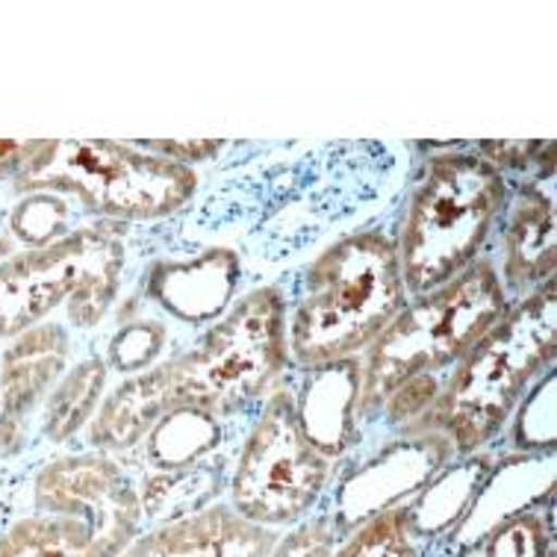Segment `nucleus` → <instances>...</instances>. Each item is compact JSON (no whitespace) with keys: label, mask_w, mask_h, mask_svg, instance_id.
Listing matches in <instances>:
<instances>
[{"label":"nucleus","mask_w":557,"mask_h":557,"mask_svg":"<svg viewBox=\"0 0 557 557\" xmlns=\"http://www.w3.org/2000/svg\"><path fill=\"white\" fill-rule=\"evenodd\" d=\"M331 475L334 460L307 440L295 393L277 386L236 455L227 505L253 525L293 528L313 513Z\"/></svg>","instance_id":"obj_8"},{"label":"nucleus","mask_w":557,"mask_h":557,"mask_svg":"<svg viewBox=\"0 0 557 557\" xmlns=\"http://www.w3.org/2000/svg\"><path fill=\"white\" fill-rule=\"evenodd\" d=\"M336 525L331 517L305 519L286 537H277L269 557H331L336 548Z\"/></svg>","instance_id":"obj_28"},{"label":"nucleus","mask_w":557,"mask_h":557,"mask_svg":"<svg viewBox=\"0 0 557 557\" xmlns=\"http://www.w3.org/2000/svg\"><path fill=\"white\" fill-rule=\"evenodd\" d=\"M505 313L507 293L490 260H475L455 281L405 307L360 363L357 416L381 410L410 377L460 363Z\"/></svg>","instance_id":"obj_4"},{"label":"nucleus","mask_w":557,"mask_h":557,"mask_svg":"<svg viewBox=\"0 0 557 557\" xmlns=\"http://www.w3.org/2000/svg\"><path fill=\"white\" fill-rule=\"evenodd\" d=\"M224 463L201 460L177 472H148L139 484L145 522H172L207 507L222 490Z\"/></svg>","instance_id":"obj_21"},{"label":"nucleus","mask_w":557,"mask_h":557,"mask_svg":"<svg viewBox=\"0 0 557 557\" xmlns=\"http://www.w3.org/2000/svg\"><path fill=\"white\" fill-rule=\"evenodd\" d=\"M0 257H12V243L7 236H0Z\"/></svg>","instance_id":"obj_32"},{"label":"nucleus","mask_w":557,"mask_h":557,"mask_svg":"<svg viewBox=\"0 0 557 557\" xmlns=\"http://www.w3.org/2000/svg\"><path fill=\"white\" fill-rule=\"evenodd\" d=\"M169 339V331L160 319H133L124 322L115 336H112L110 351H107V363L115 372L133 375L143 372L145 366L162 355V345Z\"/></svg>","instance_id":"obj_26"},{"label":"nucleus","mask_w":557,"mask_h":557,"mask_svg":"<svg viewBox=\"0 0 557 557\" xmlns=\"http://www.w3.org/2000/svg\"><path fill=\"white\" fill-rule=\"evenodd\" d=\"M127 243L115 224H83L41 248L0 260V343L65 305L74 331L101 322L119 295Z\"/></svg>","instance_id":"obj_7"},{"label":"nucleus","mask_w":557,"mask_h":557,"mask_svg":"<svg viewBox=\"0 0 557 557\" xmlns=\"http://www.w3.org/2000/svg\"><path fill=\"white\" fill-rule=\"evenodd\" d=\"M107 372V360L89 355L60 377L39 413L41 440L48 446H65L83 428H89L91 416L101 405Z\"/></svg>","instance_id":"obj_19"},{"label":"nucleus","mask_w":557,"mask_h":557,"mask_svg":"<svg viewBox=\"0 0 557 557\" xmlns=\"http://www.w3.org/2000/svg\"><path fill=\"white\" fill-rule=\"evenodd\" d=\"M131 145L133 148H139V151L153 153V157H162V160L181 162V165L210 160L213 153H219L224 148V143H131Z\"/></svg>","instance_id":"obj_30"},{"label":"nucleus","mask_w":557,"mask_h":557,"mask_svg":"<svg viewBox=\"0 0 557 557\" xmlns=\"http://www.w3.org/2000/svg\"><path fill=\"white\" fill-rule=\"evenodd\" d=\"M239 284V257L224 248L195 257L189 263H162L151 272V301L186 324H203L231 305Z\"/></svg>","instance_id":"obj_13"},{"label":"nucleus","mask_w":557,"mask_h":557,"mask_svg":"<svg viewBox=\"0 0 557 557\" xmlns=\"http://www.w3.org/2000/svg\"><path fill=\"white\" fill-rule=\"evenodd\" d=\"M486 475H490V460H481V457H472V460L457 463L455 469H446L443 478L428 486L416 505H410L416 537H436L448 525H455L457 519L467 513L469 505L475 502L478 486L484 484Z\"/></svg>","instance_id":"obj_22"},{"label":"nucleus","mask_w":557,"mask_h":557,"mask_svg":"<svg viewBox=\"0 0 557 557\" xmlns=\"http://www.w3.org/2000/svg\"><path fill=\"white\" fill-rule=\"evenodd\" d=\"M484 557H552V519L540 510L505 519L490 531Z\"/></svg>","instance_id":"obj_25"},{"label":"nucleus","mask_w":557,"mask_h":557,"mask_svg":"<svg viewBox=\"0 0 557 557\" xmlns=\"http://www.w3.org/2000/svg\"><path fill=\"white\" fill-rule=\"evenodd\" d=\"M507 203L493 162L469 151L436 153L407 198L396 253L407 295L434 293L475 263Z\"/></svg>","instance_id":"obj_3"},{"label":"nucleus","mask_w":557,"mask_h":557,"mask_svg":"<svg viewBox=\"0 0 557 557\" xmlns=\"http://www.w3.org/2000/svg\"><path fill=\"white\" fill-rule=\"evenodd\" d=\"M357 405H360V360H336L307 369L301 398L295 410L307 440L324 457H339L355 440Z\"/></svg>","instance_id":"obj_15"},{"label":"nucleus","mask_w":557,"mask_h":557,"mask_svg":"<svg viewBox=\"0 0 557 557\" xmlns=\"http://www.w3.org/2000/svg\"><path fill=\"white\" fill-rule=\"evenodd\" d=\"M274 543L277 531L253 525L231 505L215 502L139 531L119 557H269Z\"/></svg>","instance_id":"obj_12"},{"label":"nucleus","mask_w":557,"mask_h":557,"mask_svg":"<svg viewBox=\"0 0 557 557\" xmlns=\"http://www.w3.org/2000/svg\"><path fill=\"white\" fill-rule=\"evenodd\" d=\"M410 434V431H407ZM451 457V443L434 431H413V436L396 440L393 446L377 451L339 486L334 510V525L339 534H351L360 522L381 510L401 505L407 493L431 481L436 469H443Z\"/></svg>","instance_id":"obj_11"},{"label":"nucleus","mask_w":557,"mask_h":557,"mask_svg":"<svg viewBox=\"0 0 557 557\" xmlns=\"http://www.w3.org/2000/svg\"><path fill=\"white\" fill-rule=\"evenodd\" d=\"M72 222V207L65 195L27 193L10 215V234L30 248H41L62 239L65 224Z\"/></svg>","instance_id":"obj_24"},{"label":"nucleus","mask_w":557,"mask_h":557,"mask_svg":"<svg viewBox=\"0 0 557 557\" xmlns=\"http://www.w3.org/2000/svg\"><path fill=\"white\" fill-rule=\"evenodd\" d=\"M74 355L72 331L41 322L10 339L0 355V460H15L30 443L33 419L69 372Z\"/></svg>","instance_id":"obj_10"},{"label":"nucleus","mask_w":557,"mask_h":557,"mask_svg":"<svg viewBox=\"0 0 557 557\" xmlns=\"http://www.w3.org/2000/svg\"><path fill=\"white\" fill-rule=\"evenodd\" d=\"M552 481H555V467L552 457H519V460H507L505 467H498L490 481L481 484L475 502L469 505V513L460 528L457 537L463 546L475 543L484 534L493 531V525H502L505 519L517 517L528 505H534L543 493H552Z\"/></svg>","instance_id":"obj_18"},{"label":"nucleus","mask_w":557,"mask_h":557,"mask_svg":"<svg viewBox=\"0 0 557 557\" xmlns=\"http://www.w3.org/2000/svg\"><path fill=\"white\" fill-rule=\"evenodd\" d=\"M407 307L396 243L363 231L334 243L307 269L301 298L286 319V345L298 366L351 360Z\"/></svg>","instance_id":"obj_2"},{"label":"nucleus","mask_w":557,"mask_h":557,"mask_svg":"<svg viewBox=\"0 0 557 557\" xmlns=\"http://www.w3.org/2000/svg\"><path fill=\"white\" fill-rule=\"evenodd\" d=\"M12 186L18 193L65 195L86 213L115 222H157L193 201L198 174L131 143L72 139L36 143Z\"/></svg>","instance_id":"obj_5"},{"label":"nucleus","mask_w":557,"mask_h":557,"mask_svg":"<svg viewBox=\"0 0 557 557\" xmlns=\"http://www.w3.org/2000/svg\"><path fill=\"white\" fill-rule=\"evenodd\" d=\"M36 143H21V139H0V177H15L30 160Z\"/></svg>","instance_id":"obj_31"},{"label":"nucleus","mask_w":557,"mask_h":557,"mask_svg":"<svg viewBox=\"0 0 557 557\" xmlns=\"http://www.w3.org/2000/svg\"><path fill=\"white\" fill-rule=\"evenodd\" d=\"M555 198L543 189L528 186L510 207V222L505 231V293H528L543 286L555 272Z\"/></svg>","instance_id":"obj_16"},{"label":"nucleus","mask_w":557,"mask_h":557,"mask_svg":"<svg viewBox=\"0 0 557 557\" xmlns=\"http://www.w3.org/2000/svg\"><path fill=\"white\" fill-rule=\"evenodd\" d=\"M289 355L286 298L277 286H257L243 295L201 343L165 363L169 410L195 407L234 416L269 393Z\"/></svg>","instance_id":"obj_6"},{"label":"nucleus","mask_w":557,"mask_h":557,"mask_svg":"<svg viewBox=\"0 0 557 557\" xmlns=\"http://www.w3.org/2000/svg\"><path fill=\"white\" fill-rule=\"evenodd\" d=\"M21 502L36 510L89 519L115 557L143 531L145 522L139 484L119 463V457L98 451L53 455L30 463L21 484Z\"/></svg>","instance_id":"obj_9"},{"label":"nucleus","mask_w":557,"mask_h":557,"mask_svg":"<svg viewBox=\"0 0 557 557\" xmlns=\"http://www.w3.org/2000/svg\"><path fill=\"white\" fill-rule=\"evenodd\" d=\"M219 443H222L219 416L195 407H174L148 434L143 457L148 472H177L207 460Z\"/></svg>","instance_id":"obj_20"},{"label":"nucleus","mask_w":557,"mask_h":557,"mask_svg":"<svg viewBox=\"0 0 557 557\" xmlns=\"http://www.w3.org/2000/svg\"><path fill=\"white\" fill-rule=\"evenodd\" d=\"M27 478V475H24ZM0 557H115L89 519L21 502L0 528Z\"/></svg>","instance_id":"obj_17"},{"label":"nucleus","mask_w":557,"mask_h":557,"mask_svg":"<svg viewBox=\"0 0 557 557\" xmlns=\"http://www.w3.org/2000/svg\"><path fill=\"white\" fill-rule=\"evenodd\" d=\"M513 436L522 451L555 446V372H548L546 381L534 386V393L525 401H519Z\"/></svg>","instance_id":"obj_27"},{"label":"nucleus","mask_w":557,"mask_h":557,"mask_svg":"<svg viewBox=\"0 0 557 557\" xmlns=\"http://www.w3.org/2000/svg\"><path fill=\"white\" fill-rule=\"evenodd\" d=\"M169 413L165 396V363L127 381L101 398L86 428V448L98 455L122 457L143 448L157 422Z\"/></svg>","instance_id":"obj_14"},{"label":"nucleus","mask_w":557,"mask_h":557,"mask_svg":"<svg viewBox=\"0 0 557 557\" xmlns=\"http://www.w3.org/2000/svg\"><path fill=\"white\" fill-rule=\"evenodd\" d=\"M436 396H440V384L434 381V375H416L398 386L381 410H386V419L393 425H413L416 419L434 405Z\"/></svg>","instance_id":"obj_29"},{"label":"nucleus","mask_w":557,"mask_h":557,"mask_svg":"<svg viewBox=\"0 0 557 557\" xmlns=\"http://www.w3.org/2000/svg\"><path fill=\"white\" fill-rule=\"evenodd\" d=\"M557 348L555 281H546L486 331L434 405L407 431H434L457 455H475L505 428L528 384L552 366Z\"/></svg>","instance_id":"obj_1"},{"label":"nucleus","mask_w":557,"mask_h":557,"mask_svg":"<svg viewBox=\"0 0 557 557\" xmlns=\"http://www.w3.org/2000/svg\"><path fill=\"white\" fill-rule=\"evenodd\" d=\"M410 517V502L386 507L360 522L331 557H422Z\"/></svg>","instance_id":"obj_23"}]
</instances>
